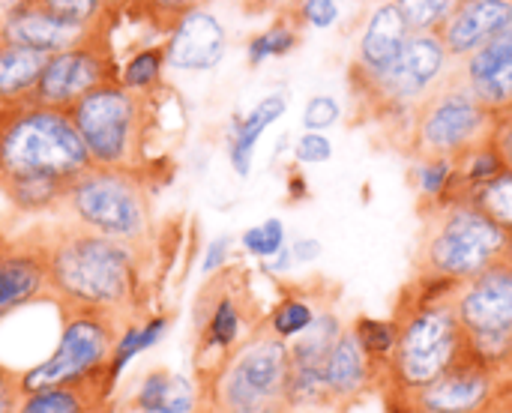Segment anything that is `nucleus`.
<instances>
[{"instance_id":"f257e3e1","label":"nucleus","mask_w":512,"mask_h":413,"mask_svg":"<svg viewBox=\"0 0 512 413\" xmlns=\"http://www.w3.org/2000/svg\"><path fill=\"white\" fill-rule=\"evenodd\" d=\"M48 267V300L60 312H99L117 324L141 318L144 252L72 225L42 237Z\"/></svg>"},{"instance_id":"f03ea898","label":"nucleus","mask_w":512,"mask_h":413,"mask_svg":"<svg viewBox=\"0 0 512 413\" xmlns=\"http://www.w3.org/2000/svg\"><path fill=\"white\" fill-rule=\"evenodd\" d=\"M420 285L423 291L408 288L393 312L399 345L384 390H420L471 360L468 333L453 309V291L459 285L429 279H420Z\"/></svg>"},{"instance_id":"7ed1b4c3","label":"nucleus","mask_w":512,"mask_h":413,"mask_svg":"<svg viewBox=\"0 0 512 413\" xmlns=\"http://www.w3.org/2000/svg\"><path fill=\"white\" fill-rule=\"evenodd\" d=\"M63 225L141 246L153 234V189L147 168H87L69 180L60 207Z\"/></svg>"},{"instance_id":"20e7f679","label":"nucleus","mask_w":512,"mask_h":413,"mask_svg":"<svg viewBox=\"0 0 512 413\" xmlns=\"http://www.w3.org/2000/svg\"><path fill=\"white\" fill-rule=\"evenodd\" d=\"M423 213L426 225L417 246V279L465 285L504 261L510 234L474 204H438Z\"/></svg>"},{"instance_id":"39448f33","label":"nucleus","mask_w":512,"mask_h":413,"mask_svg":"<svg viewBox=\"0 0 512 413\" xmlns=\"http://www.w3.org/2000/svg\"><path fill=\"white\" fill-rule=\"evenodd\" d=\"M93 168L69 111L36 102L0 111V183L12 177L75 180Z\"/></svg>"},{"instance_id":"423d86ee","label":"nucleus","mask_w":512,"mask_h":413,"mask_svg":"<svg viewBox=\"0 0 512 413\" xmlns=\"http://www.w3.org/2000/svg\"><path fill=\"white\" fill-rule=\"evenodd\" d=\"M288 342L264 321L201 387V408L213 413H294L288 405Z\"/></svg>"},{"instance_id":"0eeeda50","label":"nucleus","mask_w":512,"mask_h":413,"mask_svg":"<svg viewBox=\"0 0 512 413\" xmlns=\"http://www.w3.org/2000/svg\"><path fill=\"white\" fill-rule=\"evenodd\" d=\"M147 102L150 99L111 81L69 108V117L96 168H144V144L150 129Z\"/></svg>"},{"instance_id":"6e6552de","label":"nucleus","mask_w":512,"mask_h":413,"mask_svg":"<svg viewBox=\"0 0 512 413\" xmlns=\"http://www.w3.org/2000/svg\"><path fill=\"white\" fill-rule=\"evenodd\" d=\"M498 114L489 111L465 84L459 72L444 81L414 108V156L417 159H459L474 147L492 141Z\"/></svg>"},{"instance_id":"1a4fd4ad","label":"nucleus","mask_w":512,"mask_h":413,"mask_svg":"<svg viewBox=\"0 0 512 413\" xmlns=\"http://www.w3.org/2000/svg\"><path fill=\"white\" fill-rule=\"evenodd\" d=\"M120 324L99 312H63L54 351L18 372V387L24 393L84 384L102 378L117 342Z\"/></svg>"},{"instance_id":"9d476101","label":"nucleus","mask_w":512,"mask_h":413,"mask_svg":"<svg viewBox=\"0 0 512 413\" xmlns=\"http://www.w3.org/2000/svg\"><path fill=\"white\" fill-rule=\"evenodd\" d=\"M264 318L255 315L240 270H222L213 276L195 303V375L198 384L213 378L225 360L258 330Z\"/></svg>"},{"instance_id":"9b49d317","label":"nucleus","mask_w":512,"mask_h":413,"mask_svg":"<svg viewBox=\"0 0 512 413\" xmlns=\"http://www.w3.org/2000/svg\"><path fill=\"white\" fill-rule=\"evenodd\" d=\"M117 69H120V60L114 54L111 36L108 30H99L90 39L66 51H57L45 60L33 102L45 108L69 111L78 99H84L96 87L117 81Z\"/></svg>"},{"instance_id":"f8f14e48","label":"nucleus","mask_w":512,"mask_h":413,"mask_svg":"<svg viewBox=\"0 0 512 413\" xmlns=\"http://www.w3.org/2000/svg\"><path fill=\"white\" fill-rule=\"evenodd\" d=\"M447 48L438 33H411L402 57L381 75L366 78V96L378 99L384 108H417L447 75Z\"/></svg>"},{"instance_id":"ddd939ff","label":"nucleus","mask_w":512,"mask_h":413,"mask_svg":"<svg viewBox=\"0 0 512 413\" xmlns=\"http://www.w3.org/2000/svg\"><path fill=\"white\" fill-rule=\"evenodd\" d=\"M501 378L474 357L420 390H387V399L432 413H480L501 390Z\"/></svg>"},{"instance_id":"4468645a","label":"nucleus","mask_w":512,"mask_h":413,"mask_svg":"<svg viewBox=\"0 0 512 413\" xmlns=\"http://www.w3.org/2000/svg\"><path fill=\"white\" fill-rule=\"evenodd\" d=\"M453 309L468 336H512V267L492 264L453 291Z\"/></svg>"},{"instance_id":"2eb2a0df","label":"nucleus","mask_w":512,"mask_h":413,"mask_svg":"<svg viewBox=\"0 0 512 413\" xmlns=\"http://www.w3.org/2000/svg\"><path fill=\"white\" fill-rule=\"evenodd\" d=\"M48 300V267L39 240H0V324Z\"/></svg>"},{"instance_id":"dca6fc26","label":"nucleus","mask_w":512,"mask_h":413,"mask_svg":"<svg viewBox=\"0 0 512 413\" xmlns=\"http://www.w3.org/2000/svg\"><path fill=\"white\" fill-rule=\"evenodd\" d=\"M99 30H84L78 24H69L39 6L36 0H18L0 15V42L6 45H21L30 51H39L45 57L66 51L84 39H90Z\"/></svg>"},{"instance_id":"f3484780","label":"nucleus","mask_w":512,"mask_h":413,"mask_svg":"<svg viewBox=\"0 0 512 413\" xmlns=\"http://www.w3.org/2000/svg\"><path fill=\"white\" fill-rule=\"evenodd\" d=\"M162 48H165L168 69L210 72L222 63L228 51V33L210 9L198 6L186 12L180 21H174Z\"/></svg>"},{"instance_id":"a211bd4d","label":"nucleus","mask_w":512,"mask_h":413,"mask_svg":"<svg viewBox=\"0 0 512 413\" xmlns=\"http://www.w3.org/2000/svg\"><path fill=\"white\" fill-rule=\"evenodd\" d=\"M324 375H327V390H330V408L345 411L354 402H360L366 393H372L375 387H387L390 366L375 363L363 351L357 336L351 330H345L327 360Z\"/></svg>"},{"instance_id":"6ab92c4d","label":"nucleus","mask_w":512,"mask_h":413,"mask_svg":"<svg viewBox=\"0 0 512 413\" xmlns=\"http://www.w3.org/2000/svg\"><path fill=\"white\" fill-rule=\"evenodd\" d=\"M459 75L489 111L512 108V27L468 54Z\"/></svg>"},{"instance_id":"aec40b11","label":"nucleus","mask_w":512,"mask_h":413,"mask_svg":"<svg viewBox=\"0 0 512 413\" xmlns=\"http://www.w3.org/2000/svg\"><path fill=\"white\" fill-rule=\"evenodd\" d=\"M512 27V0H471L459 3V9L438 30L444 48L453 60H465L480 45L495 39Z\"/></svg>"},{"instance_id":"412c9836","label":"nucleus","mask_w":512,"mask_h":413,"mask_svg":"<svg viewBox=\"0 0 512 413\" xmlns=\"http://www.w3.org/2000/svg\"><path fill=\"white\" fill-rule=\"evenodd\" d=\"M411 39V27L405 24L396 3H384L372 12L369 27L360 39L357 75H381L387 72L405 51Z\"/></svg>"},{"instance_id":"4be33fe9","label":"nucleus","mask_w":512,"mask_h":413,"mask_svg":"<svg viewBox=\"0 0 512 413\" xmlns=\"http://www.w3.org/2000/svg\"><path fill=\"white\" fill-rule=\"evenodd\" d=\"M117 387L102 375L84 384L24 393L15 413H114Z\"/></svg>"},{"instance_id":"5701e85b","label":"nucleus","mask_w":512,"mask_h":413,"mask_svg":"<svg viewBox=\"0 0 512 413\" xmlns=\"http://www.w3.org/2000/svg\"><path fill=\"white\" fill-rule=\"evenodd\" d=\"M285 108H288V96L285 93H270L249 114L234 120L231 135H228V159H231V168L237 171V177H249L258 138L267 132L270 123H276L285 114Z\"/></svg>"},{"instance_id":"b1692460","label":"nucleus","mask_w":512,"mask_h":413,"mask_svg":"<svg viewBox=\"0 0 512 413\" xmlns=\"http://www.w3.org/2000/svg\"><path fill=\"white\" fill-rule=\"evenodd\" d=\"M45 60L39 51L0 42V111L33 102Z\"/></svg>"},{"instance_id":"393cba45","label":"nucleus","mask_w":512,"mask_h":413,"mask_svg":"<svg viewBox=\"0 0 512 413\" xmlns=\"http://www.w3.org/2000/svg\"><path fill=\"white\" fill-rule=\"evenodd\" d=\"M348 330L345 318L336 312V306H327L318 312V318L312 321V327L288 342V357H291V369L297 372H324L327 360L336 348V342L342 339V333Z\"/></svg>"},{"instance_id":"a878e982","label":"nucleus","mask_w":512,"mask_h":413,"mask_svg":"<svg viewBox=\"0 0 512 413\" xmlns=\"http://www.w3.org/2000/svg\"><path fill=\"white\" fill-rule=\"evenodd\" d=\"M321 285H324V282H321ZM321 285H318L315 294H306V288H291V291H285V297L264 315V327H267L276 339H282V342L300 339V336L312 327V321L318 318L321 309L336 306V297L327 300L324 291H321Z\"/></svg>"},{"instance_id":"bb28decb","label":"nucleus","mask_w":512,"mask_h":413,"mask_svg":"<svg viewBox=\"0 0 512 413\" xmlns=\"http://www.w3.org/2000/svg\"><path fill=\"white\" fill-rule=\"evenodd\" d=\"M66 180L60 177H45V174H30V177H12L0 183L3 198L15 213L24 216H42V213H60L63 198H66Z\"/></svg>"},{"instance_id":"cd10ccee","label":"nucleus","mask_w":512,"mask_h":413,"mask_svg":"<svg viewBox=\"0 0 512 413\" xmlns=\"http://www.w3.org/2000/svg\"><path fill=\"white\" fill-rule=\"evenodd\" d=\"M165 69H168L165 48H162V45H141V48H135L132 54H126V57L120 60L117 84L126 87V90L135 93V96L150 99V96L162 87Z\"/></svg>"},{"instance_id":"c85d7f7f","label":"nucleus","mask_w":512,"mask_h":413,"mask_svg":"<svg viewBox=\"0 0 512 413\" xmlns=\"http://www.w3.org/2000/svg\"><path fill=\"white\" fill-rule=\"evenodd\" d=\"M348 330L357 336V342L363 345V351L381 363V366H390L393 363V354H396V345H399V324L393 318H369V315H357Z\"/></svg>"},{"instance_id":"c756f323","label":"nucleus","mask_w":512,"mask_h":413,"mask_svg":"<svg viewBox=\"0 0 512 413\" xmlns=\"http://www.w3.org/2000/svg\"><path fill=\"white\" fill-rule=\"evenodd\" d=\"M471 204L492 219L501 231L512 234V168H504L495 180L480 186L471 198Z\"/></svg>"},{"instance_id":"7c9ffc66","label":"nucleus","mask_w":512,"mask_h":413,"mask_svg":"<svg viewBox=\"0 0 512 413\" xmlns=\"http://www.w3.org/2000/svg\"><path fill=\"white\" fill-rule=\"evenodd\" d=\"M453 171H456V162L453 159H417L414 162V183H417V192L420 198L426 201L423 210L429 207H438L447 192H450V183H453Z\"/></svg>"},{"instance_id":"2f4dec72","label":"nucleus","mask_w":512,"mask_h":413,"mask_svg":"<svg viewBox=\"0 0 512 413\" xmlns=\"http://www.w3.org/2000/svg\"><path fill=\"white\" fill-rule=\"evenodd\" d=\"M57 18L78 24L84 30H111L114 15L108 12L105 0H36Z\"/></svg>"},{"instance_id":"473e14b6","label":"nucleus","mask_w":512,"mask_h":413,"mask_svg":"<svg viewBox=\"0 0 512 413\" xmlns=\"http://www.w3.org/2000/svg\"><path fill=\"white\" fill-rule=\"evenodd\" d=\"M462 0H396L411 33H438Z\"/></svg>"},{"instance_id":"72a5a7b5","label":"nucleus","mask_w":512,"mask_h":413,"mask_svg":"<svg viewBox=\"0 0 512 413\" xmlns=\"http://www.w3.org/2000/svg\"><path fill=\"white\" fill-rule=\"evenodd\" d=\"M174 378H177V375H174L171 369H165V366L147 369V372L138 378L135 390H132L129 408L135 413L159 411V408L171 399V393H174Z\"/></svg>"},{"instance_id":"f704fd0d","label":"nucleus","mask_w":512,"mask_h":413,"mask_svg":"<svg viewBox=\"0 0 512 413\" xmlns=\"http://www.w3.org/2000/svg\"><path fill=\"white\" fill-rule=\"evenodd\" d=\"M144 354V342H141V318L135 321H123L120 330H117V342H114V351H111V360H108V369H105V378L117 387L123 372L129 369V363H135L138 357Z\"/></svg>"},{"instance_id":"c9c22d12","label":"nucleus","mask_w":512,"mask_h":413,"mask_svg":"<svg viewBox=\"0 0 512 413\" xmlns=\"http://www.w3.org/2000/svg\"><path fill=\"white\" fill-rule=\"evenodd\" d=\"M297 45V30L291 27V24H285V21H276L273 27H267L264 33H258L252 42H249V63L252 66H258V63H264L267 57H282V54H288L291 48Z\"/></svg>"},{"instance_id":"e433bc0d","label":"nucleus","mask_w":512,"mask_h":413,"mask_svg":"<svg viewBox=\"0 0 512 413\" xmlns=\"http://www.w3.org/2000/svg\"><path fill=\"white\" fill-rule=\"evenodd\" d=\"M240 246L261 261H270L276 252L285 249V225L279 219H267L255 228H246L240 234Z\"/></svg>"},{"instance_id":"4c0bfd02","label":"nucleus","mask_w":512,"mask_h":413,"mask_svg":"<svg viewBox=\"0 0 512 413\" xmlns=\"http://www.w3.org/2000/svg\"><path fill=\"white\" fill-rule=\"evenodd\" d=\"M135 6H138L147 18H153L156 24H162L165 30H171L174 21H180L186 12L198 9L201 0H135Z\"/></svg>"},{"instance_id":"58836bf2","label":"nucleus","mask_w":512,"mask_h":413,"mask_svg":"<svg viewBox=\"0 0 512 413\" xmlns=\"http://www.w3.org/2000/svg\"><path fill=\"white\" fill-rule=\"evenodd\" d=\"M342 108L333 96H312L306 111H303V126L306 132H324L339 120Z\"/></svg>"},{"instance_id":"ea45409f","label":"nucleus","mask_w":512,"mask_h":413,"mask_svg":"<svg viewBox=\"0 0 512 413\" xmlns=\"http://www.w3.org/2000/svg\"><path fill=\"white\" fill-rule=\"evenodd\" d=\"M201 411V387H195V381H189L186 375L174 378V393L171 399L153 413H198Z\"/></svg>"},{"instance_id":"a19ab883","label":"nucleus","mask_w":512,"mask_h":413,"mask_svg":"<svg viewBox=\"0 0 512 413\" xmlns=\"http://www.w3.org/2000/svg\"><path fill=\"white\" fill-rule=\"evenodd\" d=\"M330 156H333V144H330V138L321 135V132H306V135H300L297 144H294V159L303 162V165H321V162H327Z\"/></svg>"},{"instance_id":"79ce46f5","label":"nucleus","mask_w":512,"mask_h":413,"mask_svg":"<svg viewBox=\"0 0 512 413\" xmlns=\"http://www.w3.org/2000/svg\"><path fill=\"white\" fill-rule=\"evenodd\" d=\"M231 249H234V237H228V234L210 240L207 249H204V258H201V273H204L207 279H213V276H219L222 270H228Z\"/></svg>"},{"instance_id":"37998d69","label":"nucleus","mask_w":512,"mask_h":413,"mask_svg":"<svg viewBox=\"0 0 512 413\" xmlns=\"http://www.w3.org/2000/svg\"><path fill=\"white\" fill-rule=\"evenodd\" d=\"M18 402H21L18 372L0 363V413H15Z\"/></svg>"},{"instance_id":"c03bdc74","label":"nucleus","mask_w":512,"mask_h":413,"mask_svg":"<svg viewBox=\"0 0 512 413\" xmlns=\"http://www.w3.org/2000/svg\"><path fill=\"white\" fill-rule=\"evenodd\" d=\"M339 15L336 0H303V18L315 27H330Z\"/></svg>"},{"instance_id":"a18cd8bd","label":"nucleus","mask_w":512,"mask_h":413,"mask_svg":"<svg viewBox=\"0 0 512 413\" xmlns=\"http://www.w3.org/2000/svg\"><path fill=\"white\" fill-rule=\"evenodd\" d=\"M321 243L315 237H297L291 243V255H294V264H315L321 258Z\"/></svg>"},{"instance_id":"49530a36","label":"nucleus","mask_w":512,"mask_h":413,"mask_svg":"<svg viewBox=\"0 0 512 413\" xmlns=\"http://www.w3.org/2000/svg\"><path fill=\"white\" fill-rule=\"evenodd\" d=\"M480 413H512V381H504L501 390L492 396V402Z\"/></svg>"},{"instance_id":"de8ad7c7","label":"nucleus","mask_w":512,"mask_h":413,"mask_svg":"<svg viewBox=\"0 0 512 413\" xmlns=\"http://www.w3.org/2000/svg\"><path fill=\"white\" fill-rule=\"evenodd\" d=\"M267 273H288L294 267V255H291V246H285L282 252H276L270 261H264Z\"/></svg>"},{"instance_id":"09e8293b","label":"nucleus","mask_w":512,"mask_h":413,"mask_svg":"<svg viewBox=\"0 0 512 413\" xmlns=\"http://www.w3.org/2000/svg\"><path fill=\"white\" fill-rule=\"evenodd\" d=\"M387 413H432V411H420V408L402 405V402H396V399H387Z\"/></svg>"},{"instance_id":"8fccbe9b","label":"nucleus","mask_w":512,"mask_h":413,"mask_svg":"<svg viewBox=\"0 0 512 413\" xmlns=\"http://www.w3.org/2000/svg\"><path fill=\"white\" fill-rule=\"evenodd\" d=\"M105 6H108V12L117 18L123 9H129V6H135V0H105Z\"/></svg>"},{"instance_id":"3c124183","label":"nucleus","mask_w":512,"mask_h":413,"mask_svg":"<svg viewBox=\"0 0 512 413\" xmlns=\"http://www.w3.org/2000/svg\"><path fill=\"white\" fill-rule=\"evenodd\" d=\"M504 261H507V264L512 267V234H510V240H507V252H504Z\"/></svg>"},{"instance_id":"603ef678","label":"nucleus","mask_w":512,"mask_h":413,"mask_svg":"<svg viewBox=\"0 0 512 413\" xmlns=\"http://www.w3.org/2000/svg\"><path fill=\"white\" fill-rule=\"evenodd\" d=\"M264 3H267V6H270V3H285V0H264Z\"/></svg>"},{"instance_id":"864d4df0","label":"nucleus","mask_w":512,"mask_h":413,"mask_svg":"<svg viewBox=\"0 0 512 413\" xmlns=\"http://www.w3.org/2000/svg\"><path fill=\"white\" fill-rule=\"evenodd\" d=\"M198 413H213V411H207V408H201V411H198Z\"/></svg>"},{"instance_id":"5fc2aeb1","label":"nucleus","mask_w":512,"mask_h":413,"mask_svg":"<svg viewBox=\"0 0 512 413\" xmlns=\"http://www.w3.org/2000/svg\"><path fill=\"white\" fill-rule=\"evenodd\" d=\"M462 3H471V0H462Z\"/></svg>"},{"instance_id":"6e6d98bb","label":"nucleus","mask_w":512,"mask_h":413,"mask_svg":"<svg viewBox=\"0 0 512 413\" xmlns=\"http://www.w3.org/2000/svg\"><path fill=\"white\" fill-rule=\"evenodd\" d=\"M339 413H345V411H339Z\"/></svg>"}]
</instances>
